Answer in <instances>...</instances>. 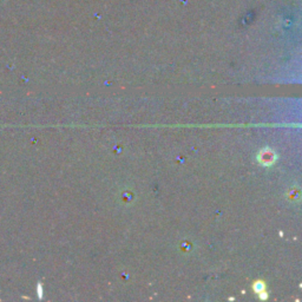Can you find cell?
I'll return each mask as SVG.
<instances>
[{"instance_id": "1", "label": "cell", "mask_w": 302, "mask_h": 302, "mask_svg": "<svg viewBox=\"0 0 302 302\" xmlns=\"http://www.w3.org/2000/svg\"><path fill=\"white\" fill-rule=\"evenodd\" d=\"M276 158L277 156L275 151L271 150L270 148H265V149L261 150L259 155H257V162H259L260 164H262L263 167L273 166V164L276 162Z\"/></svg>"}, {"instance_id": "2", "label": "cell", "mask_w": 302, "mask_h": 302, "mask_svg": "<svg viewBox=\"0 0 302 302\" xmlns=\"http://www.w3.org/2000/svg\"><path fill=\"white\" fill-rule=\"evenodd\" d=\"M252 289H254V292L256 294H259L262 292V290L266 289V284L263 281H255L254 285H252Z\"/></svg>"}, {"instance_id": "3", "label": "cell", "mask_w": 302, "mask_h": 302, "mask_svg": "<svg viewBox=\"0 0 302 302\" xmlns=\"http://www.w3.org/2000/svg\"><path fill=\"white\" fill-rule=\"evenodd\" d=\"M259 295H260L261 300H267V299H268V293L266 292V289L262 290V292H261V293H259Z\"/></svg>"}, {"instance_id": "4", "label": "cell", "mask_w": 302, "mask_h": 302, "mask_svg": "<svg viewBox=\"0 0 302 302\" xmlns=\"http://www.w3.org/2000/svg\"><path fill=\"white\" fill-rule=\"evenodd\" d=\"M38 295H39V299L43 298V289H42V284H38Z\"/></svg>"}]
</instances>
